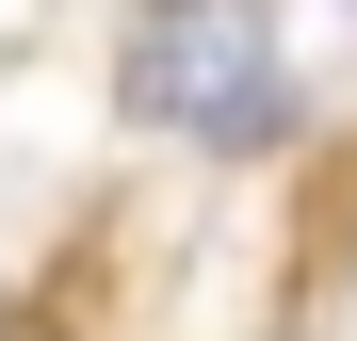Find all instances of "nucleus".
Segmentation results:
<instances>
[{
    "mask_svg": "<svg viewBox=\"0 0 357 341\" xmlns=\"http://www.w3.org/2000/svg\"><path fill=\"white\" fill-rule=\"evenodd\" d=\"M114 114L195 162H276L309 130V82H292L276 0H130L114 17Z\"/></svg>",
    "mask_w": 357,
    "mask_h": 341,
    "instance_id": "nucleus-1",
    "label": "nucleus"
},
{
    "mask_svg": "<svg viewBox=\"0 0 357 341\" xmlns=\"http://www.w3.org/2000/svg\"><path fill=\"white\" fill-rule=\"evenodd\" d=\"M0 341H66V325H33V309H0Z\"/></svg>",
    "mask_w": 357,
    "mask_h": 341,
    "instance_id": "nucleus-2",
    "label": "nucleus"
}]
</instances>
